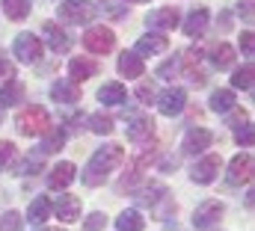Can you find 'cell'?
<instances>
[{
  "label": "cell",
  "instance_id": "obj_38",
  "mask_svg": "<svg viewBox=\"0 0 255 231\" xmlns=\"http://www.w3.org/2000/svg\"><path fill=\"white\" fill-rule=\"evenodd\" d=\"M0 226H3V231H18L21 229V214H18V211H9Z\"/></svg>",
  "mask_w": 255,
  "mask_h": 231
},
{
  "label": "cell",
  "instance_id": "obj_44",
  "mask_svg": "<svg viewBox=\"0 0 255 231\" xmlns=\"http://www.w3.org/2000/svg\"><path fill=\"white\" fill-rule=\"evenodd\" d=\"M125 3H145V0H125Z\"/></svg>",
  "mask_w": 255,
  "mask_h": 231
},
{
  "label": "cell",
  "instance_id": "obj_36",
  "mask_svg": "<svg viewBox=\"0 0 255 231\" xmlns=\"http://www.w3.org/2000/svg\"><path fill=\"white\" fill-rule=\"evenodd\" d=\"M136 98H139L142 104H151V101L157 98V92H154L151 83H139V86H136Z\"/></svg>",
  "mask_w": 255,
  "mask_h": 231
},
{
  "label": "cell",
  "instance_id": "obj_31",
  "mask_svg": "<svg viewBox=\"0 0 255 231\" xmlns=\"http://www.w3.org/2000/svg\"><path fill=\"white\" fill-rule=\"evenodd\" d=\"M232 86H235V89H247V92H253V65L238 68L235 77H232Z\"/></svg>",
  "mask_w": 255,
  "mask_h": 231
},
{
  "label": "cell",
  "instance_id": "obj_23",
  "mask_svg": "<svg viewBox=\"0 0 255 231\" xmlns=\"http://www.w3.org/2000/svg\"><path fill=\"white\" fill-rule=\"evenodd\" d=\"M48 217H51V199H48V196H36V199L30 202V208H27V220L36 223V226H42Z\"/></svg>",
  "mask_w": 255,
  "mask_h": 231
},
{
  "label": "cell",
  "instance_id": "obj_25",
  "mask_svg": "<svg viewBox=\"0 0 255 231\" xmlns=\"http://www.w3.org/2000/svg\"><path fill=\"white\" fill-rule=\"evenodd\" d=\"M211 110H214V113H229V110H235V92H232V89H217V92L211 95Z\"/></svg>",
  "mask_w": 255,
  "mask_h": 231
},
{
  "label": "cell",
  "instance_id": "obj_40",
  "mask_svg": "<svg viewBox=\"0 0 255 231\" xmlns=\"http://www.w3.org/2000/svg\"><path fill=\"white\" fill-rule=\"evenodd\" d=\"M253 45H255L253 30H244V36H241V51H244L247 57H253Z\"/></svg>",
  "mask_w": 255,
  "mask_h": 231
},
{
  "label": "cell",
  "instance_id": "obj_2",
  "mask_svg": "<svg viewBox=\"0 0 255 231\" xmlns=\"http://www.w3.org/2000/svg\"><path fill=\"white\" fill-rule=\"evenodd\" d=\"M15 127H18V133H24V136H45V133L54 127V121H51V113H48L45 107L30 104V107H24V110L18 113Z\"/></svg>",
  "mask_w": 255,
  "mask_h": 231
},
{
  "label": "cell",
  "instance_id": "obj_19",
  "mask_svg": "<svg viewBox=\"0 0 255 231\" xmlns=\"http://www.w3.org/2000/svg\"><path fill=\"white\" fill-rule=\"evenodd\" d=\"M74 175H77V169L63 160V163H57V166L51 169V175H48V187H51V190H65V187L74 181Z\"/></svg>",
  "mask_w": 255,
  "mask_h": 231
},
{
  "label": "cell",
  "instance_id": "obj_6",
  "mask_svg": "<svg viewBox=\"0 0 255 231\" xmlns=\"http://www.w3.org/2000/svg\"><path fill=\"white\" fill-rule=\"evenodd\" d=\"M60 18L65 24H89L95 18V6L89 0H65L60 6Z\"/></svg>",
  "mask_w": 255,
  "mask_h": 231
},
{
  "label": "cell",
  "instance_id": "obj_7",
  "mask_svg": "<svg viewBox=\"0 0 255 231\" xmlns=\"http://www.w3.org/2000/svg\"><path fill=\"white\" fill-rule=\"evenodd\" d=\"M187 107V92L181 89V86H172V89H163L160 95H157V110L163 116H178L181 110Z\"/></svg>",
  "mask_w": 255,
  "mask_h": 231
},
{
  "label": "cell",
  "instance_id": "obj_41",
  "mask_svg": "<svg viewBox=\"0 0 255 231\" xmlns=\"http://www.w3.org/2000/svg\"><path fill=\"white\" fill-rule=\"evenodd\" d=\"M238 142H241L244 148H250V145H253V124H247V121H244V130H238Z\"/></svg>",
  "mask_w": 255,
  "mask_h": 231
},
{
  "label": "cell",
  "instance_id": "obj_34",
  "mask_svg": "<svg viewBox=\"0 0 255 231\" xmlns=\"http://www.w3.org/2000/svg\"><path fill=\"white\" fill-rule=\"evenodd\" d=\"M12 160H15V145L12 142H0V172L9 169Z\"/></svg>",
  "mask_w": 255,
  "mask_h": 231
},
{
  "label": "cell",
  "instance_id": "obj_26",
  "mask_svg": "<svg viewBox=\"0 0 255 231\" xmlns=\"http://www.w3.org/2000/svg\"><path fill=\"white\" fill-rule=\"evenodd\" d=\"M3 15L9 21H24L30 15V0H3Z\"/></svg>",
  "mask_w": 255,
  "mask_h": 231
},
{
  "label": "cell",
  "instance_id": "obj_43",
  "mask_svg": "<svg viewBox=\"0 0 255 231\" xmlns=\"http://www.w3.org/2000/svg\"><path fill=\"white\" fill-rule=\"evenodd\" d=\"M36 169H42V163H39V160H27L21 175H36Z\"/></svg>",
  "mask_w": 255,
  "mask_h": 231
},
{
  "label": "cell",
  "instance_id": "obj_10",
  "mask_svg": "<svg viewBox=\"0 0 255 231\" xmlns=\"http://www.w3.org/2000/svg\"><path fill=\"white\" fill-rule=\"evenodd\" d=\"M229 184H235V187H241V184H250L253 181V154L250 151H244V154H238L235 160H232V166H229Z\"/></svg>",
  "mask_w": 255,
  "mask_h": 231
},
{
  "label": "cell",
  "instance_id": "obj_33",
  "mask_svg": "<svg viewBox=\"0 0 255 231\" xmlns=\"http://www.w3.org/2000/svg\"><path fill=\"white\" fill-rule=\"evenodd\" d=\"M63 142H65V130L60 127V130H54V136L42 145V151H45V154H51V151H63Z\"/></svg>",
  "mask_w": 255,
  "mask_h": 231
},
{
  "label": "cell",
  "instance_id": "obj_21",
  "mask_svg": "<svg viewBox=\"0 0 255 231\" xmlns=\"http://www.w3.org/2000/svg\"><path fill=\"white\" fill-rule=\"evenodd\" d=\"M125 98H128V89L122 83H104L98 89V101L107 104V107H119V104H125Z\"/></svg>",
  "mask_w": 255,
  "mask_h": 231
},
{
  "label": "cell",
  "instance_id": "obj_28",
  "mask_svg": "<svg viewBox=\"0 0 255 231\" xmlns=\"http://www.w3.org/2000/svg\"><path fill=\"white\" fill-rule=\"evenodd\" d=\"M163 196H166V187L154 181V184H148V187H142V190H139L136 202H139V205H157V202H160Z\"/></svg>",
  "mask_w": 255,
  "mask_h": 231
},
{
  "label": "cell",
  "instance_id": "obj_24",
  "mask_svg": "<svg viewBox=\"0 0 255 231\" xmlns=\"http://www.w3.org/2000/svg\"><path fill=\"white\" fill-rule=\"evenodd\" d=\"M116 229L119 231H142L145 229V220L139 211H122L119 220H116Z\"/></svg>",
  "mask_w": 255,
  "mask_h": 231
},
{
  "label": "cell",
  "instance_id": "obj_12",
  "mask_svg": "<svg viewBox=\"0 0 255 231\" xmlns=\"http://www.w3.org/2000/svg\"><path fill=\"white\" fill-rule=\"evenodd\" d=\"M214 133L208 127H193L184 133V154H202L205 148H211Z\"/></svg>",
  "mask_w": 255,
  "mask_h": 231
},
{
  "label": "cell",
  "instance_id": "obj_32",
  "mask_svg": "<svg viewBox=\"0 0 255 231\" xmlns=\"http://www.w3.org/2000/svg\"><path fill=\"white\" fill-rule=\"evenodd\" d=\"M181 71V57H175V59H169V62H163L160 68H157V74L163 77V80H172L175 74Z\"/></svg>",
  "mask_w": 255,
  "mask_h": 231
},
{
  "label": "cell",
  "instance_id": "obj_37",
  "mask_svg": "<svg viewBox=\"0 0 255 231\" xmlns=\"http://www.w3.org/2000/svg\"><path fill=\"white\" fill-rule=\"evenodd\" d=\"M98 6H101V12L110 15V18H122V15H125V9H119L116 0H98Z\"/></svg>",
  "mask_w": 255,
  "mask_h": 231
},
{
  "label": "cell",
  "instance_id": "obj_20",
  "mask_svg": "<svg viewBox=\"0 0 255 231\" xmlns=\"http://www.w3.org/2000/svg\"><path fill=\"white\" fill-rule=\"evenodd\" d=\"M45 39H48V45L54 48V54H65L68 51V36H65V30L60 24H54V21H45Z\"/></svg>",
  "mask_w": 255,
  "mask_h": 231
},
{
  "label": "cell",
  "instance_id": "obj_45",
  "mask_svg": "<svg viewBox=\"0 0 255 231\" xmlns=\"http://www.w3.org/2000/svg\"><path fill=\"white\" fill-rule=\"evenodd\" d=\"M45 231H51V229H45Z\"/></svg>",
  "mask_w": 255,
  "mask_h": 231
},
{
  "label": "cell",
  "instance_id": "obj_13",
  "mask_svg": "<svg viewBox=\"0 0 255 231\" xmlns=\"http://www.w3.org/2000/svg\"><path fill=\"white\" fill-rule=\"evenodd\" d=\"M51 98L60 101V104H77V101H80V86H77L71 77H60V80H54V86H51Z\"/></svg>",
  "mask_w": 255,
  "mask_h": 231
},
{
  "label": "cell",
  "instance_id": "obj_27",
  "mask_svg": "<svg viewBox=\"0 0 255 231\" xmlns=\"http://www.w3.org/2000/svg\"><path fill=\"white\" fill-rule=\"evenodd\" d=\"M145 166H148V154H139V157H136V160H133V163L128 166V175L122 178V190H125V187L130 190V187H133V184H136V181L142 178Z\"/></svg>",
  "mask_w": 255,
  "mask_h": 231
},
{
  "label": "cell",
  "instance_id": "obj_5",
  "mask_svg": "<svg viewBox=\"0 0 255 231\" xmlns=\"http://www.w3.org/2000/svg\"><path fill=\"white\" fill-rule=\"evenodd\" d=\"M12 54H15L18 62L36 65V62L42 59V42H39V36H33V33H21V36L15 39V45H12Z\"/></svg>",
  "mask_w": 255,
  "mask_h": 231
},
{
  "label": "cell",
  "instance_id": "obj_15",
  "mask_svg": "<svg viewBox=\"0 0 255 231\" xmlns=\"http://www.w3.org/2000/svg\"><path fill=\"white\" fill-rule=\"evenodd\" d=\"M154 136V118L151 116H136L130 124H128V139L130 142H145Z\"/></svg>",
  "mask_w": 255,
  "mask_h": 231
},
{
  "label": "cell",
  "instance_id": "obj_22",
  "mask_svg": "<svg viewBox=\"0 0 255 231\" xmlns=\"http://www.w3.org/2000/svg\"><path fill=\"white\" fill-rule=\"evenodd\" d=\"M18 101H24V83L12 77L0 86V107H15Z\"/></svg>",
  "mask_w": 255,
  "mask_h": 231
},
{
  "label": "cell",
  "instance_id": "obj_3",
  "mask_svg": "<svg viewBox=\"0 0 255 231\" xmlns=\"http://www.w3.org/2000/svg\"><path fill=\"white\" fill-rule=\"evenodd\" d=\"M83 48L89 54H101L104 57V54H110L116 48V33L110 27H92V30L83 33Z\"/></svg>",
  "mask_w": 255,
  "mask_h": 231
},
{
  "label": "cell",
  "instance_id": "obj_1",
  "mask_svg": "<svg viewBox=\"0 0 255 231\" xmlns=\"http://www.w3.org/2000/svg\"><path fill=\"white\" fill-rule=\"evenodd\" d=\"M122 160H125V145H116V142L101 145V148L89 157V163H86V169H83V184H86V187L104 184V181L110 178V172H116V169L122 166Z\"/></svg>",
  "mask_w": 255,
  "mask_h": 231
},
{
  "label": "cell",
  "instance_id": "obj_18",
  "mask_svg": "<svg viewBox=\"0 0 255 231\" xmlns=\"http://www.w3.org/2000/svg\"><path fill=\"white\" fill-rule=\"evenodd\" d=\"M119 74L122 77H142V71H145V62H142V57L136 54V51H125L122 57H119Z\"/></svg>",
  "mask_w": 255,
  "mask_h": 231
},
{
  "label": "cell",
  "instance_id": "obj_39",
  "mask_svg": "<svg viewBox=\"0 0 255 231\" xmlns=\"http://www.w3.org/2000/svg\"><path fill=\"white\" fill-rule=\"evenodd\" d=\"M12 77H15V65L6 57H0V86H3L6 80H12Z\"/></svg>",
  "mask_w": 255,
  "mask_h": 231
},
{
  "label": "cell",
  "instance_id": "obj_4",
  "mask_svg": "<svg viewBox=\"0 0 255 231\" xmlns=\"http://www.w3.org/2000/svg\"><path fill=\"white\" fill-rule=\"evenodd\" d=\"M223 202H217V199H208V202H202L196 211H193V229L196 231H211L220 220H223Z\"/></svg>",
  "mask_w": 255,
  "mask_h": 231
},
{
  "label": "cell",
  "instance_id": "obj_35",
  "mask_svg": "<svg viewBox=\"0 0 255 231\" xmlns=\"http://www.w3.org/2000/svg\"><path fill=\"white\" fill-rule=\"evenodd\" d=\"M104 226H107V217L104 214H92V217H86L83 231H104Z\"/></svg>",
  "mask_w": 255,
  "mask_h": 231
},
{
  "label": "cell",
  "instance_id": "obj_9",
  "mask_svg": "<svg viewBox=\"0 0 255 231\" xmlns=\"http://www.w3.org/2000/svg\"><path fill=\"white\" fill-rule=\"evenodd\" d=\"M178 21H181V15H178L175 6H160V9H154V12L145 15V24L151 30H175Z\"/></svg>",
  "mask_w": 255,
  "mask_h": 231
},
{
  "label": "cell",
  "instance_id": "obj_14",
  "mask_svg": "<svg viewBox=\"0 0 255 231\" xmlns=\"http://www.w3.org/2000/svg\"><path fill=\"white\" fill-rule=\"evenodd\" d=\"M166 48H169V39L163 33H148V36H142L136 42V54L139 57H154V54H163Z\"/></svg>",
  "mask_w": 255,
  "mask_h": 231
},
{
  "label": "cell",
  "instance_id": "obj_8",
  "mask_svg": "<svg viewBox=\"0 0 255 231\" xmlns=\"http://www.w3.org/2000/svg\"><path fill=\"white\" fill-rule=\"evenodd\" d=\"M220 169H223V160H220V154H208V157H202L196 166H193V184H211L217 175H220Z\"/></svg>",
  "mask_w": 255,
  "mask_h": 231
},
{
  "label": "cell",
  "instance_id": "obj_17",
  "mask_svg": "<svg viewBox=\"0 0 255 231\" xmlns=\"http://www.w3.org/2000/svg\"><path fill=\"white\" fill-rule=\"evenodd\" d=\"M208 18H211V12L205 6H196L190 15H187V21H184V36H190V39L202 36L208 30Z\"/></svg>",
  "mask_w": 255,
  "mask_h": 231
},
{
  "label": "cell",
  "instance_id": "obj_29",
  "mask_svg": "<svg viewBox=\"0 0 255 231\" xmlns=\"http://www.w3.org/2000/svg\"><path fill=\"white\" fill-rule=\"evenodd\" d=\"M89 127H92V133H98V136H110L113 130H116V124H113V118L110 116H89Z\"/></svg>",
  "mask_w": 255,
  "mask_h": 231
},
{
  "label": "cell",
  "instance_id": "obj_30",
  "mask_svg": "<svg viewBox=\"0 0 255 231\" xmlns=\"http://www.w3.org/2000/svg\"><path fill=\"white\" fill-rule=\"evenodd\" d=\"M211 59H214V65H217V68H223V71H226V68H232V65H235V48H232V45H217Z\"/></svg>",
  "mask_w": 255,
  "mask_h": 231
},
{
  "label": "cell",
  "instance_id": "obj_11",
  "mask_svg": "<svg viewBox=\"0 0 255 231\" xmlns=\"http://www.w3.org/2000/svg\"><path fill=\"white\" fill-rule=\"evenodd\" d=\"M51 211L63 223H77V217H80V199L77 196H57L51 202Z\"/></svg>",
  "mask_w": 255,
  "mask_h": 231
},
{
  "label": "cell",
  "instance_id": "obj_42",
  "mask_svg": "<svg viewBox=\"0 0 255 231\" xmlns=\"http://www.w3.org/2000/svg\"><path fill=\"white\" fill-rule=\"evenodd\" d=\"M238 12L247 18V24H253V0H241L238 3Z\"/></svg>",
  "mask_w": 255,
  "mask_h": 231
},
{
  "label": "cell",
  "instance_id": "obj_16",
  "mask_svg": "<svg viewBox=\"0 0 255 231\" xmlns=\"http://www.w3.org/2000/svg\"><path fill=\"white\" fill-rule=\"evenodd\" d=\"M68 74L74 77V83L80 80H89L98 74V59H89V57H74L68 62Z\"/></svg>",
  "mask_w": 255,
  "mask_h": 231
}]
</instances>
